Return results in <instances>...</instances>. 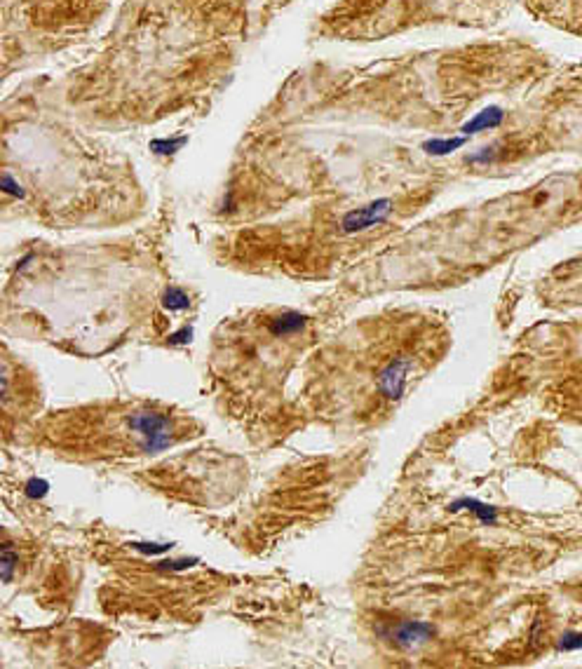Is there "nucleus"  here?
<instances>
[{
    "mask_svg": "<svg viewBox=\"0 0 582 669\" xmlns=\"http://www.w3.org/2000/svg\"><path fill=\"white\" fill-rule=\"evenodd\" d=\"M310 317L263 308L226 319L214 333L209 369L233 416L272 423L282 411L284 380L310 340Z\"/></svg>",
    "mask_w": 582,
    "mask_h": 669,
    "instance_id": "1",
    "label": "nucleus"
},
{
    "mask_svg": "<svg viewBox=\"0 0 582 669\" xmlns=\"http://www.w3.org/2000/svg\"><path fill=\"white\" fill-rule=\"evenodd\" d=\"M202 434L186 411L158 399H106L55 411L33 427V441L78 463L158 456Z\"/></svg>",
    "mask_w": 582,
    "mask_h": 669,
    "instance_id": "2",
    "label": "nucleus"
},
{
    "mask_svg": "<svg viewBox=\"0 0 582 669\" xmlns=\"http://www.w3.org/2000/svg\"><path fill=\"white\" fill-rule=\"evenodd\" d=\"M392 209H394V202L390 198H378L364 207L345 212L343 219H340V233H343V235H357V233L371 230L373 226L385 223V221L390 219Z\"/></svg>",
    "mask_w": 582,
    "mask_h": 669,
    "instance_id": "3",
    "label": "nucleus"
},
{
    "mask_svg": "<svg viewBox=\"0 0 582 669\" xmlns=\"http://www.w3.org/2000/svg\"><path fill=\"white\" fill-rule=\"evenodd\" d=\"M432 634H434V627L430 625V622H423V620H404V622H399V625L392 630L390 639H392L399 648H413V646H420V644H425V641H430Z\"/></svg>",
    "mask_w": 582,
    "mask_h": 669,
    "instance_id": "4",
    "label": "nucleus"
},
{
    "mask_svg": "<svg viewBox=\"0 0 582 669\" xmlns=\"http://www.w3.org/2000/svg\"><path fill=\"white\" fill-rule=\"evenodd\" d=\"M503 120H505V111L500 109V106H486L484 111H479L477 116L467 120V123L460 127V132H463L465 137H472V134H479V132L496 130V127L503 125Z\"/></svg>",
    "mask_w": 582,
    "mask_h": 669,
    "instance_id": "5",
    "label": "nucleus"
},
{
    "mask_svg": "<svg viewBox=\"0 0 582 669\" xmlns=\"http://www.w3.org/2000/svg\"><path fill=\"white\" fill-rule=\"evenodd\" d=\"M465 144H467V137L465 134H460V137H446V139H427L420 149H423L427 156L441 158V156H451L453 151L463 149Z\"/></svg>",
    "mask_w": 582,
    "mask_h": 669,
    "instance_id": "6",
    "label": "nucleus"
},
{
    "mask_svg": "<svg viewBox=\"0 0 582 669\" xmlns=\"http://www.w3.org/2000/svg\"><path fill=\"white\" fill-rule=\"evenodd\" d=\"M183 144H186V137H179V139H155V142L151 144V151L160 153V156H172V153H176Z\"/></svg>",
    "mask_w": 582,
    "mask_h": 669,
    "instance_id": "7",
    "label": "nucleus"
},
{
    "mask_svg": "<svg viewBox=\"0 0 582 669\" xmlns=\"http://www.w3.org/2000/svg\"><path fill=\"white\" fill-rule=\"evenodd\" d=\"M557 651L571 653V651H582V632H564V637L559 639Z\"/></svg>",
    "mask_w": 582,
    "mask_h": 669,
    "instance_id": "8",
    "label": "nucleus"
},
{
    "mask_svg": "<svg viewBox=\"0 0 582 669\" xmlns=\"http://www.w3.org/2000/svg\"><path fill=\"white\" fill-rule=\"evenodd\" d=\"M496 160V146H486V149H481L479 153H472L470 158H467V163L472 165H488Z\"/></svg>",
    "mask_w": 582,
    "mask_h": 669,
    "instance_id": "9",
    "label": "nucleus"
},
{
    "mask_svg": "<svg viewBox=\"0 0 582 669\" xmlns=\"http://www.w3.org/2000/svg\"><path fill=\"white\" fill-rule=\"evenodd\" d=\"M3 191L8 193V195H15V198H24V191H22V186H19L15 179H12V174L10 172H5L3 174Z\"/></svg>",
    "mask_w": 582,
    "mask_h": 669,
    "instance_id": "10",
    "label": "nucleus"
}]
</instances>
